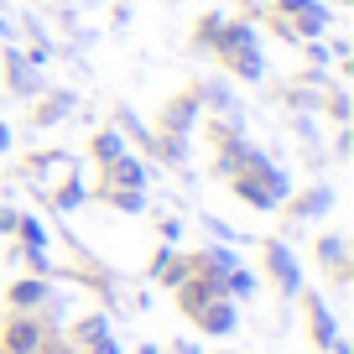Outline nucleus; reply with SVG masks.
Here are the masks:
<instances>
[{
	"label": "nucleus",
	"mask_w": 354,
	"mask_h": 354,
	"mask_svg": "<svg viewBox=\"0 0 354 354\" xmlns=\"http://www.w3.org/2000/svg\"><path fill=\"white\" fill-rule=\"evenodd\" d=\"M234 193H240L245 203H255V209H277V203L287 198V177L266 162V156H255L245 172H234Z\"/></svg>",
	"instance_id": "1"
},
{
	"label": "nucleus",
	"mask_w": 354,
	"mask_h": 354,
	"mask_svg": "<svg viewBox=\"0 0 354 354\" xmlns=\"http://www.w3.org/2000/svg\"><path fill=\"white\" fill-rule=\"evenodd\" d=\"M219 47H224V57H230V63L240 68L245 78H261V53H255V37H250V26H240V21H234L230 32L219 37Z\"/></svg>",
	"instance_id": "2"
},
{
	"label": "nucleus",
	"mask_w": 354,
	"mask_h": 354,
	"mask_svg": "<svg viewBox=\"0 0 354 354\" xmlns=\"http://www.w3.org/2000/svg\"><path fill=\"white\" fill-rule=\"evenodd\" d=\"M42 344H47V333H42L37 318H16L11 328H6V354H37Z\"/></svg>",
	"instance_id": "3"
},
{
	"label": "nucleus",
	"mask_w": 354,
	"mask_h": 354,
	"mask_svg": "<svg viewBox=\"0 0 354 354\" xmlns=\"http://www.w3.org/2000/svg\"><path fill=\"white\" fill-rule=\"evenodd\" d=\"M266 261H271V271H277V281H281V292H297L302 287V271H297V261H292V250L287 245H266Z\"/></svg>",
	"instance_id": "4"
},
{
	"label": "nucleus",
	"mask_w": 354,
	"mask_h": 354,
	"mask_svg": "<svg viewBox=\"0 0 354 354\" xmlns=\"http://www.w3.org/2000/svg\"><path fill=\"white\" fill-rule=\"evenodd\" d=\"M193 318H198L203 333H230V328H234V308H230L224 297H209L198 313H193Z\"/></svg>",
	"instance_id": "5"
},
{
	"label": "nucleus",
	"mask_w": 354,
	"mask_h": 354,
	"mask_svg": "<svg viewBox=\"0 0 354 354\" xmlns=\"http://www.w3.org/2000/svg\"><path fill=\"white\" fill-rule=\"evenodd\" d=\"M104 172H110V183H115V188H131V193L146 183V167H141V162H131V156H115V162L104 167Z\"/></svg>",
	"instance_id": "6"
},
{
	"label": "nucleus",
	"mask_w": 354,
	"mask_h": 354,
	"mask_svg": "<svg viewBox=\"0 0 354 354\" xmlns=\"http://www.w3.org/2000/svg\"><path fill=\"white\" fill-rule=\"evenodd\" d=\"M53 292H47V281H16L11 287V302L16 308H37V302H47Z\"/></svg>",
	"instance_id": "7"
},
{
	"label": "nucleus",
	"mask_w": 354,
	"mask_h": 354,
	"mask_svg": "<svg viewBox=\"0 0 354 354\" xmlns=\"http://www.w3.org/2000/svg\"><path fill=\"white\" fill-rule=\"evenodd\" d=\"M94 156H100V167H110L115 156H125V141H120V136H115V131H104L100 141H94Z\"/></svg>",
	"instance_id": "8"
},
{
	"label": "nucleus",
	"mask_w": 354,
	"mask_h": 354,
	"mask_svg": "<svg viewBox=\"0 0 354 354\" xmlns=\"http://www.w3.org/2000/svg\"><path fill=\"white\" fill-rule=\"evenodd\" d=\"M308 313H313V333H318V344H333V318H328V308L313 297V302H308Z\"/></svg>",
	"instance_id": "9"
},
{
	"label": "nucleus",
	"mask_w": 354,
	"mask_h": 354,
	"mask_svg": "<svg viewBox=\"0 0 354 354\" xmlns=\"http://www.w3.org/2000/svg\"><path fill=\"white\" fill-rule=\"evenodd\" d=\"M328 198H333V193H328V188H318V193H308V198H302V203H297V214H302V219H313V214H323V209H328Z\"/></svg>",
	"instance_id": "10"
},
{
	"label": "nucleus",
	"mask_w": 354,
	"mask_h": 354,
	"mask_svg": "<svg viewBox=\"0 0 354 354\" xmlns=\"http://www.w3.org/2000/svg\"><path fill=\"white\" fill-rule=\"evenodd\" d=\"M104 333H110V328H104V318H84V323H78V339H84V344H100Z\"/></svg>",
	"instance_id": "11"
},
{
	"label": "nucleus",
	"mask_w": 354,
	"mask_h": 354,
	"mask_svg": "<svg viewBox=\"0 0 354 354\" xmlns=\"http://www.w3.org/2000/svg\"><path fill=\"white\" fill-rule=\"evenodd\" d=\"M167 125H172V131H183V125H193V100H188V104H172V120H167Z\"/></svg>",
	"instance_id": "12"
},
{
	"label": "nucleus",
	"mask_w": 354,
	"mask_h": 354,
	"mask_svg": "<svg viewBox=\"0 0 354 354\" xmlns=\"http://www.w3.org/2000/svg\"><path fill=\"white\" fill-rule=\"evenodd\" d=\"M323 261L328 266H344V240L333 234V240H323Z\"/></svg>",
	"instance_id": "13"
},
{
	"label": "nucleus",
	"mask_w": 354,
	"mask_h": 354,
	"mask_svg": "<svg viewBox=\"0 0 354 354\" xmlns=\"http://www.w3.org/2000/svg\"><path fill=\"white\" fill-rule=\"evenodd\" d=\"M88 354H120V344H115V339H110V333H104V339H100V344H94V349H88Z\"/></svg>",
	"instance_id": "14"
},
{
	"label": "nucleus",
	"mask_w": 354,
	"mask_h": 354,
	"mask_svg": "<svg viewBox=\"0 0 354 354\" xmlns=\"http://www.w3.org/2000/svg\"><path fill=\"white\" fill-rule=\"evenodd\" d=\"M16 219H21L16 209H0V230H16Z\"/></svg>",
	"instance_id": "15"
},
{
	"label": "nucleus",
	"mask_w": 354,
	"mask_h": 354,
	"mask_svg": "<svg viewBox=\"0 0 354 354\" xmlns=\"http://www.w3.org/2000/svg\"><path fill=\"white\" fill-rule=\"evenodd\" d=\"M6 141H11V136H6V125H0V146H6Z\"/></svg>",
	"instance_id": "16"
},
{
	"label": "nucleus",
	"mask_w": 354,
	"mask_h": 354,
	"mask_svg": "<svg viewBox=\"0 0 354 354\" xmlns=\"http://www.w3.org/2000/svg\"><path fill=\"white\" fill-rule=\"evenodd\" d=\"M0 37H11V26H6V21H0Z\"/></svg>",
	"instance_id": "17"
},
{
	"label": "nucleus",
	"mask_w": 354,
	"mask_h": 354,
	"mask_svg": "<svg viewBox=\"0 0 354 354\" xmlns=\"http://www.w3.org/2000/svg\"><path fill=\"white\" fill-rule=\"evenodd\" d=\"M141 354H156V349H141Z\"/></svg>",
	"instance_id": "18"
}]
</instances>
